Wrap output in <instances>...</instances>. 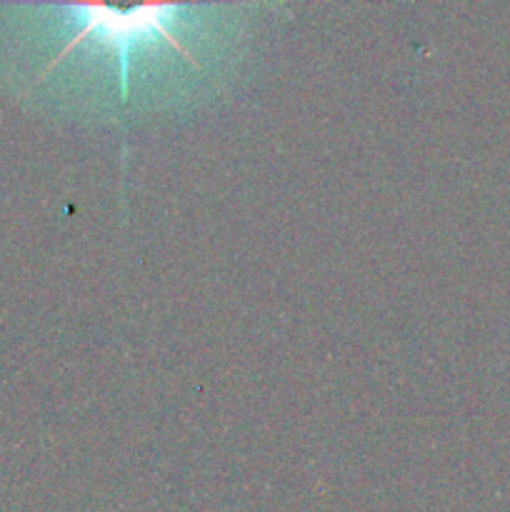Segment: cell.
<instances>
[{"label":"cell","instance_id":"cell-1","mask_svg":"<svg viewBox=\"0 0 510 512\" xmlns=\"http://www.w3.org/2000/svg\"><path fill=\"white\" fill-rule=\"evenodd\" d=\"M75 10L83 13V18H80L83 28L65 45L60 58L65 53H70L75 45L83 43V40H95V43L108 48L113 55H118L123 85L128 83L125 80L128 78V58L133 53V48H138V45L153 43V40H165L170 48H175L178 53H185L180 40L168 30V23H175V18H178L180 8H175V5H140L135 10H125V13L123 10L105 8V5H80Z\"/></svg>","mask_w":510,"mask_h":512}]
</instances>
